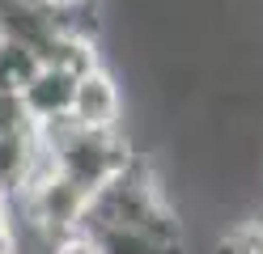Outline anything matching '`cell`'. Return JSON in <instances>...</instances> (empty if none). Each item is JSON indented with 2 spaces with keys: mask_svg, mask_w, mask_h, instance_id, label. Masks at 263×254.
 Returning a JSON list of instances; mask_svg holds the SVG:
<instances>
[{
  "mask_svg": "<svg viewBox=\"0 0 263 254\" xmlns=\"http://www.w3.org/2000/svg\"><path fill=\"white\" fill-rule=\"evenodd\" d=\"M39 140L47 165L89 195L106 191L110 182H119L127 169L140 165V152L123 127H81L72 119H64V123L43 127Z\"/></svg>",
  "mask_w": 263,
  "mask_h": 254,
  "instance_id": "1",
  "label": "cell"
},
{
  "mask_svg": "<svg viewBox=\"0 0 263 254\" xmlns=\"http://www.w3.org/2000/svg\"><path fill=\"white\" fill-rule=\"evenodd\" d=\"M89 203H93L89 191H81L77 182H68L64 174H55V169L47 165L43 174L13 199V216H17L22 229L47 237V242H60V237L85 229Z\"/></svg>",
  "mask_w": 263,
  "mask_h": 254,
  "instance_id": "2",
  "label": "cell"
},
{
  "mask_svg": "<svg viewBox=\"0 0 263 254\" xmlns=\"http://www.w3.org/2000/svg\"><path fill=\"white\" fill-rule=\"evenodd\" d=\"M123 114H127V97H123L119 72L106 60H98L77 81L72 123H81V127H123Z\"/></svg>",
  "mask_w": 263,
  "mask_h": 254,
  "instance_id": "3",
  "label": "cell"
},
{
  "mask_svg": "<svg viewBox=\"0 0 263 254\" xmlns=\"http://www.w3.org/2000/svg\"><path fill=\"white\" fill-rule=\"evenodd\" d=\"M43 169H47V157H43L39 131L0 135V191H5L9 199H17Z\"/></svg>",
  "mask_w": 263,
  "mask_h": 254,
  "instance_id": "4",
  "label": "cell"
},
{
  "mask_svg": "<svg viewBox=\"0 0 263 254\" xmlns=\"http://www.w3.org/2000/svg\"><path fill=\"white\" fill-rule=\"evenodd\" d=\"M102 254H187V233L144 229V225H93Z\"/></svg>",
  "mask_w": 263,
  "mask_h": 254,
  "instance_id": "5",
  "label": "cell"
},
{
  "mask_svg": "<svg viewBox=\"0 0 263 254\" xmlns=\"http://www.w3.org/2000/svg\"><path fill=\"white\" fill-rule=\"evenodd\" d=\"M17 131H39V127L17 89H0V135H17Z\"/></svg>",
  "mask_w": 263,
  "mask_h": 254,
  "instance_id": "6",
  "label": "cell"
},
{
  "mask_svg": "<svg viewBox=\"0 0 263 254\" xmlns=\"http://www.w3.org/2000/svg\"><path fill=\"white\" fill-rule=\"evenodd\" d=\"M51 254H102V246H98V237L89 229H81V233H68L60 242H51Z\"/></svg>",
  "mask_w": 263,
  "mask_h": 254,
  "instance_id": "7",
  "label": "cell"
},
{
  "mask_svg": "<svg viewBox=\"0 0 263 254\" xmlns=\"http://www.w3.org/2000/svg\"><path fill=\"white\" fill-rule=\"evenodd\" d=\"M0 254H22V225L13 216V208L0 212Z\"/></svg>",
  "mask_w": 263,
  "mask_h": 254,
  "instance_id": "8",
  "label": "cell"
},
{
  "mask_svg": "<svg viewBox=\"0 0 263 254\" xmlns=\"http://www.w3.org/2000/svg\"><path fill=\"white\" fill-rule=\"evenodd\" d=\"M47 13H60V17H77V13H98V0H30Z\"/></svg>",
  "mask_w": 263,
  "mask_h": 254,
  "instance_id": "9",
  "label": "cell"
},
{
  "mask_svg": "<svg viewBox=\"0 0 263 254\" xmlns=\"http://www.w3.org/2000/svg\"><path fill=\"white\" fill-rule=\"evenodd\" d=\"M9 208H13V199H9L5 191H0V212H9Z\"/></svg>",
  "mask_w": 263,
  "mask_h": 254,
  "instance_id": "10",
  "label": "cell"
}]
</instances>
